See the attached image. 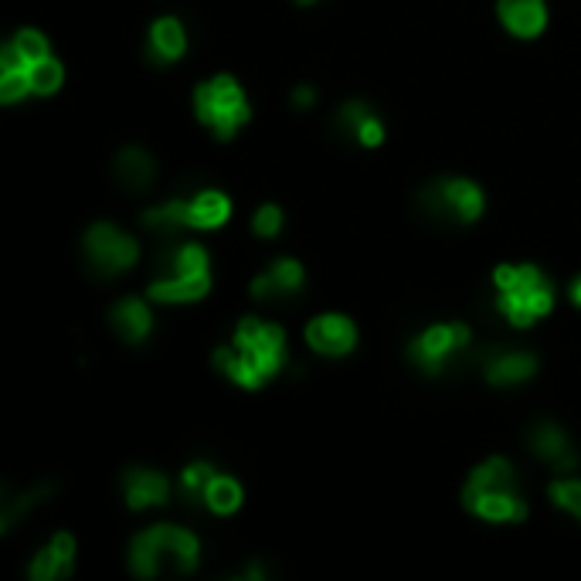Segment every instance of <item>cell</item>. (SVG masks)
I'll return each instance as SVG.
<instances>
[{
	"instance_id": "1",
	"label": "cell",
	"mask_w": 581,
	"mask_h": 581,
	"mask_svg": "<svg viewBox=\"0 0 581 581\" xmlns=\"http://www.w3.org/2000/svg\"><path fill=\"white\" fill-rule=\"evenodd\" d=\"M215 367L228 381L245 391H259L276 378L289 361L286 333L279 323H266L259 316H245L235 323L232 344L215 350Z\"/></svg>"
},
{
	"instance_id": "2",
	"label": "cell",
	"mask_w": 581,
	"mask_h": 581,
	"mask_svg": "<svg viewBox=\"0 0 581 581\" xmlns=\"http://www.w3.org/2000/svg\"><path fill=\"white\" fill-rule=\"evenodd\" d=\"M463 507L486 524H520V520H527V500L520 493L514 466L503 456L483 459L463 486Z\"/></svg>"
},
{
	"instance_id": "3",
	"label": "cell",
	"mask_w": 581,
	"mask_h": 581,
	"mask_svg": "<svg viewBox=\"0 0 581 581\" xmlns=\"http://www.w3.org/2000/svg\"><path fill=\"white\" fill-rule=\"evenodd\" d=\"M493 289H497V313L510 327L527 330L537 320H544L554 310V286L541 269L524 262V266H497L493 272Z\"/></svg>"
},
{
	"instance_id": "4",
	"label": "cell",
	"mask_w": 581,
	"mask_h": 581,
	"mask_svg": "<svg viewBox=\"0 0 581 581\" xmlns=\"http://www.w3.org/2000/svg\"><path fill=\"white\" fill-rule=\"evenodd\" d=\"M130 571L136 578H157L160 571L191 575L201 561V541L187 527L153 524L130 541Z\"/></svg>"
},
{
	"instance_id": "5",
	"label": "cell",
	"mask_w": 581,
	"mask_h": 581,
	"mask_svg": "<svg viewBox=\"0 0 581 581\" xmlns=\"http://www.w3.org/2000/svg\"><path fill=\"white\" fill-rule=\"evenodd\" d=\"M211 289V259L198 242H184L164 259V272L147 286L153 303H198Z\"/></svg>"
},
{
	"instance_id": "6",
	"label": "cell",
	"mask_w": 581,
	"mask_h": 581,
	"mask_svg": "<svg viewBox=\"0 0 581 581\" xmlns=\"http://www.w3.org/2000/svg\"><path fill=\"white\" fill-rule=\"evenodd\" d=\"M194 116L215 140L228 143L242 126H249L252 106L235 75H211L194 89Z\"/></svg>"
},
{
	"instance_id": "7",
	"label": "cell",
	"mask_w": 581,
	"mask_h": 581,
	"mask_svg": "<svg viewBox=\"0 0 581 581\" xmlns=\"http://www.w3.org/2000/svg\"><path fill=\"white\" fill-rule=\"evenodd\" d=\"M415 204L425 218L439 225H473L483 215L486 198L480 184H473L469 177H435L418 191Z\"/></svg>"
},
{
	"instance_id": "8",
	"label": "cell",
	"mask_w": 581,
	"mask_h": 581,
	"mask_svg": "<svg viewBox=\"0 0 581 581\" xmlns=\"http://www.w3.org/2000/svg\"><path fill=\"white\" fill-rule=\"evenodd\" d=\"M473 344V330L469 323H432L418 337L408 340V361H412L422 374H446L449 367L463 364L466 350Z\"/></svg>"
},
{
	"instance_id": "9",
	"label": "cell",
	"mask_w": 581,
	"mask_h": 581,
	"mask_svg": "<svg viewBox=\"0 0 581 581\" xmlns=\"http://www.w3.org/2000/svg\"><path fill=\"white\" fill-rule=\"evenodd\" d=\"M82 249H85V266H89L92 276L99 279H113V276H123L136 266L140 259V245H136L133 235H126L123 228L116 225H92L89 232L82 238Z\"/></svg>"
},
{
	"instance_id": "10",
	"label": "cell",
	"mask_w": 581,
	"mask_h": 581,
	"mask_svg": "<svg viewBox=\"0 0 581 581\" xmlns=\"http://www.w3.org/2000/svg\"><path fill=\"white\" fill-rule=\"evenodd\" d=\"M330 130L337 140H344V143H357V147H364V150H378L381 143H384V123H381V116L374 113L371 106H367L364 99H347L344 106L333 113L330 119Z\"/></svg>"
},
{
	"instance_id": "11",
	"label": "cell",
	"mask_w": 581,
	"mask_h": 581,
	"mask_svg": "<svg viewBox=\"0 0 581 581\" xmlns=\"http://www.w3.org/2000/svg\"><path fill=\"white\" fill-rule=\"evenodd\" d=\"M527 449L541 463H548L558 476H568L578 469V452L571 446L568 432L558 422H551V418H537L531 429H527Z\"/></svg>"
},
{
	"instance_id": "12",
	"label": "cell",
	"mask_w": 581,
	"mask_h": 581,
	"mask_svg": "<svg viewBox=\"0 0 581 581\" xmlns=\"http://www.w3.org/2000/svg\"><path fill=\"white\" fill-rule=\"evenodd\" d=\"M303 286H306V269L299 266L296 259L283 255V259L269 262V266L252 279L249 293L255 303H289V299H296L303 293Z\"/></svg>"
},
{
	"instance_id": "13",
	"label": "cell",
	"mask_w": 581,
	"mask_h": 581,
	"mask_svg": "<svg viewBox=\"0 0 581 581\" xmlns=\"http://www.w3.org/2000/svg\"><path fill=\"white\" fill-rule=\"evenodd\" d=\"M306 344L320 357H347L357 347V327L340 313H320L306 323Z\"/></svg>"
},
{
	"instance_id": "14",
	"label": "cell",
	"mask_w": 581,
	"mask_h": 581,
	"mask_svg": "<svg viewBox=\"0 0 581 581\" xmlns=\"http://www.w3.org/2000/svg\"><path fill=\"white\" fill-rule=\"evenodd\" d=\"M537 374V357L531 350H514V347H497L483 357V378L493 388H514Z\"/></svg>"
},
{
	"instance_id": "15",
	"label": "cell",
	"mask_w": 581,
	"mask_h": 581,
	"mask_svg": "<svg viewBox=\"0 0 581 581\" xmlns=\"http://www.w3.org/2000/svg\"><path fill=\"white\" fill-rule=\"evenodd\" d=\"M75 571V537L62 531L31 558L28 578L31 581H65Z\"/></svg>"
},
{
	"instance_id": "16",
	"label": "cell",
	"mask_w": 581,
	"mask_h": 581,
	"mask_svg": "<svg viewBox=\"0 0 581 581\" xmlns=\"http://www.w3.org/2000/svg\"><path fill=\"white\" fill-rule=\"evenodd\" d=\"M123 497L130 510H150V507H164L170 500V480L157 469L147 466H130L123 473Z\"/></svg>"
},
{
	"instance_id": "17",
	"label": "cell",
	"mask_w": 581,
	"mask_h": 581,
	"mask_svg": "<svg viewBox=\"0 0 581 581\" xmlns=\"http://www.w3.org/2000/svg\"><path fill=\"white\" fill-rule=\"evenodd\" d=\"M187 51V31L177 17H157L147 31V62L150 65H174Z\"/></svg>"
},
{
	"instance_id": "18",
	"label": "cell",
	"mask_w": 581,
	"mask_h": 581,
	"mask_svg": "<svg viewBox=\"0 0 581 581\" xmlns=\"http://www.w3.org/2000/svg\"><path fill=\"white\" fill-rule=\"evenodd\" d=\"M113 177L123 191L143 194V191H150L153 181H157V160H153L143 147H123L113 160Z\"/></svg>"
},
{
	"instance_id": "19",
	"label": "cell",
	"mask_w": 581,
	"mask_h": 581,
	"mask_svg": "<svg viewBox=\"0 0 581 581\" xmlns=\"http://www.w3.org/2000/svg\"><path fill=\"white\" fill-rule=\"evenodd\" d=\"M497 17L514 38H537L548 28V4L544 0H497Z\"/></svg>"
},
{
	"instance_id": "20",
	"label": "cell",
	"mask_w": 581,
	"mask_h": 581,
	"mask_svg": "<svg viewBox=\"0 0 581 581\" xmlns=\"http://www.w3.org/2000/svg\"><path fill=\"white\" fill-rule=\"evenodd\" d=\"M187 211H191L194 232H215V228H225L228 218H232V201L218 187H204V191H194L187 198Z\"/></svg>"
},
{
	"instance_id": "21",
	"label": "cell",
	"mask_w": 581,
	"mask_h": 581,
	"mask_svg": "<svg viewBox=\"0 0 581 581\" xmlns=\"http://www.w3.org/2000/svg\"><path fill=\"white\" fill-rule=\"evenodd\" d=\"M109 323H113V330L126 340V344H143L153 330V313L143 299L126 296L109 310Z\"/></svg>"
},
{
	"instance_id": "22",
	"label": "cell",
	"mask_w": 581,
	"mask_h": 581,
	"mask_svg": "<svg viewBox=\"0 0 581 581\" xmlns=\"http://www.w3.org/2000/svg\"><path fill=\"white\" fill-rule=\"evenodd\" d=\"M48 55H51V48H48L45 34L34 28H21L4 45V51H0V68H21V72H28L31 65L45 62Z\"/></svg>"
},
{
	"instance_id": "23",
	"label": "cell",
	"mask_w": 581,
	"mask_h": 581,
	"mask_svg": "<svg viewBox=\"0 0 581 581\" xmlns=\"http://www.w3.org/2000/svg\"><path fill=\"white\" fill-rule=\"evenodd\" d=\"M143 225L150 232H167V235H177L184 228H191V211H187V198H170V201H160L153 208L143 211Z\"/></svg>"
},
{
	"instance_id": "24",
	"label": "cell",
	"mask_w": 581,
	"mask_h": 581,
	"mask_svg": "<svg viewBox=\"0 0 581 581\" xmlns=\"http://www.w3.org/2000/svg\"><path fill=\"white\" fill-rule=\"evenodd\" d=\"M51 493H55V486L51 483H41V486H31V490H24V493H17L14 500H4L0 503V531H14L17 524L24 520V514H31L34 507H41Z\"/></svg>"
},
{
	"instance_id": "25",
	"label": "cell",
	"mask_w": 581,
	"mask_h": 581,
	"mask_svg": "<svg viewBox=\"0 0 581 581\" xmlns=\"http://www.w3.org/2000/svg\"><path fill=\"white\" fill-rule=\"evenodd\" d=\"M242 500H245V493H242V486H238V480H232V476H215L208 486V493H204V507L211 510V514H218V517H228V514H235L238 507H242Z\"/></svg>"
},
{
	"instance_id": "26",
	"label": "cell",
	"mask_w": 581,
	"mask_h": 581,
	"mask_svg": "<svg viewBox=\"0 0 581 581\" xmlns=\"http://www.w3.org/2000/svg\"><path fill=\"white\" fill-rule=\"evenodd\" d=\"M218 476V469L208 463V459H198V463L184 466L181 473V483H177V490H181V500L191 503V507H204V493H208L211 480Z\"/></svg>"
},
{
	"instance_id": "27",
	"label": "cell",
	"mask_w": 581,
	"mask_h": 581,
	"mask_svg": "<svg viewBox=\"0 0 581 581\" xmlns=\"http://www.w3.org/2000/svg\"><path fill=\"white\" fill-rule=\"evenodd\" d=\"M28 82H31V96H55L65 82V68L55 55H48L45 62L28 68Z\"/></svg>"
},
{
	"instance_id": "28",
	"label": "cell",
	"mask_w": 581,
	"mask_h": 581,
	"mask_svg": "<svg viewBox=\"0 0 581 581\" xmlns=\"http://www.w3.org/2000/svg\"><path fill=\"white\" fill-rule=\"evenodd\" d=\"M548 497L558 510H565L581 524V480L578 476H554L548 483Z\"/></svg>"
},
{
	"instance_id": "29",
	"label": "cell",
	"mask_w": 581,
	"mask_h": 581,
	"mask_svg": "<svg viewBox=\"0 0 581 581\" xmlns=\"http://www.w3.org/2000/svg\"><path fill=\"white\" fill-rule=\"evenodd\" d=\"M28 96H31L28 72H21V68H0V102H4V106H14V102H21Z\"/></svg>"
},
{
	"instance_id": "30",
	"label": "cell",
	"mask_w": 581,
	"mask_h": 581,
	"mask_svg": "<svg viewBox=\"0 0 581 581\" xmlns=\"http://www.w3.org/2000/svg\"><path fill=\"white\" fill-rule=\"evenodd\" d=\"M283 221H286V215L279 204H262L252 218V232L259 238H276L279 232H283Z\"/></svg>"
},
{
	"instance_id": "31",
	"label": "cell",
	"mask_w": 581,
	"mask_h": 581,
	"mask_svg": "<svg viewBox=\"0 0 581 581\" xmlns=\"http://www.w3.org/2000/svg\"><path fill=\"white\" fill-rule=\"evenodd\" d=\"M289 102H293V109H310V106H316V89L313 85H296Z\"/></svg>"
},
{
	"instance_id": "32",
	"label": "cell",
	"mask_w": 581,
	"mask_h": 581,
	"mask_svg": "<svg viewBox=\"0 0 581 581\" xmlns=\"http://www.w3.org/2000/svg\"><path fill=\"white\" fill-rule=\"evenodd\" d=\"M568 296H571V303H575L578 310H581V276L575 279V283L568 286Z\"/></svg>"
},
{
	"instance_id": "33",
	"label": "cell",
	"mask_w": 581,
	"mask_h": 581,
	"mask_svg": "<svg viewBox=\"0 0 581 581\" xmlns=\"http://www.w3.org/2000/svg\"><path fill=\"white\" fill-rule=\"evenodd\" d=\"M293 4H299V7H316L320 0H293Z\"/></svg>"
}]
</instances>
